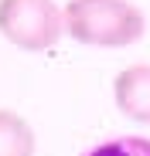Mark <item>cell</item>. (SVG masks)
Wrapping results in <instances>:
<instances>
[{
	"label": "cell",
	"instance_id": "2",
	"mask_svg": "<svg viewBox=\"0 0 150 156\" xmlns=\"http://www.w3.org/2000/svg\"><path fill=\"white\" fill-rule=\"evenodd\" d=\"M0 34L21 51H48L65 34V14L55 0H0Z\"/></svg>",
	"mask_w": 150,
	"mask_h": 156
},
{
	"label": "cell",
	"instance_id": "3",
	"mask_svg": "<svg viewBox=\"0 0 150 156\" xmlns=\"http://www.w3.org/2000/svg\"><path fill=\"white\" fill-rule=\"evenodd\" d=\"M113 98L130 122L150 126V65H126L113 82Z\"/></svg>",
	"mask_w": 150,
	"mask_h": 156
},
{
	"label": "cell",
	"instance_id": "4",
	"mask_svg": "<svg viewBox=\"0 0 150 156\" xmlns=\"http://www.w3.org/2000/svg\"><path fill=\"white\" fill-rule=\"evenodd\" d=\"M38 136L31 122L14 109H0V156H34Z\"/></svg>",
	"mask_w": 150,
	"mask_h": 156
},
{
	"label": "cell",
	"instance_id": "5",
	"mask_svg": "<svg viewBox=\"0 0 150 156\" xmlns=\"http://www.w3.org/2000/svg\"><path fill=\"white\" fill-rule=\"evenodd\" d=\"M85 156H150V139L147 136H119V139L92 146Z\"/></svg>",
	"mask_w": 150,
	"mask_h": 156
},
{
	"label": "cell",
	"instance_id": "1",
	"mask_svg": "<svg viewBox=\"0 0 150 156\" xmlns=\"http://www.w3.org/2000/svg\"><path fill=\"white\" fill-rule=\"evenodd\" d=\"M65 34L85 48H126L147 31V17L130 0H68Z\"/></svg>",
	"mask_w": 150,
	"mask_h": 156
}]
</instances>
